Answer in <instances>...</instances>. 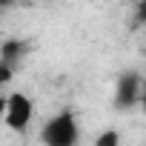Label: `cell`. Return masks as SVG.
<instances>
[{"mask_svg":"<svg viewBox=\"0 0 146 146\" xmlns=\"http://www.w3.org/2000/svg\"><path fill=\"white\" fill-rule=\"evenodd\" d=\"M9 3H12V0H0V6H9Z\"/></svg>","mask_w":146,"mask_h":146,"instance_id":"30bf717a","label":"cell"},{"mask_svg":"<svg viewBox=\"0 0 146 146\" xmlns=\"http://www.w3.org/2000/svg\"><path fill=\"white\" fill-rule=\"evenodd\" d=\"M23 52H26V43L23 40H6L3 46H0V60H3V63H9V66H15L20 57H23Z\"/></svg>","mask_w":146,"mask_h":146,"instance_id":"277c9868","label":"cell"},{"mask_svg":"<svg viewBox=\"0 0 146 146\" xmlns=\"http://www.w3.org/2000/svg\"><path fill=\"white\" fill-rule=\"evenodd\" d=\"M143 95V80L137 72H123L117 78V92H115V106L117 109H129L140 100Z\"/></svg>","mask_w":146,"mask_h":146,"instance_id":"3957f363","label":"cell"},{"mask_svg":"<svg viewBox=\"0 0 146 146\" xmlns=\"http://www.w3.org/2000/svg\"><path fill=\"white\" fill-rule=\"evenodd\" d=\"M12 69H15V66H9V63H3V60H0V83H9Z\"/></svg>","mask_w":146,"mask_h":146,"instance_id":"8992f818","label":"cell"},{"mask_svg":"<svg viewBox=\"0 0 146 146\" xmlns=\"http://www.w3.org/2000/svg\"><path fill=\"white\" fill-rule=\"evenodd\" d=\"M78 137H80V129L72 112H57L40 132L43 146H78Z\"/></svg>","mask_w":146,"mask_h":146,"instance_id":"6da1fadb","label":"cell"},{"mask_svg":"<svg viewBox=\"0 0 146 146\" xmlns=\"http://www.w3.org/2000/svg\"><path fill=\"white\" fill-rule=\"evenodd\" d=\"M137 12H140V20L146 23V6H143V3H140V9H137Z\"/></svg>","mask_w":146,"mask_h":146,"instance_id":"9c48e42d","label":"cell"},{"mask_svg":"<svg viewBox=\"0 0 146 146\" xmlns=\"http://www.w3.org/2000/svg\"><path fill=\"white\" fill-rule=\"evenodd\" d=\"M6 106H9V98H0V117H6Z\"/></svg>","mask_w":146,"mask_h":146,"instance_id":"52a82bcc","label":"cell"},{"mask_svg":"<svg viewBox=\"0 0 146 146\" xmlns=\"http://www.w3.org/2000/svg\"><path fill=\"white\" fill-rule=\"evenodd\" d=\"M140 103H143V112H146V80H143V95H140Z\"/></svg>","mask_w":146,"mask_h":146,"instance_id":"ba28073f","label":"cell"},{"mask_svg":"<svg viewBox=\"0 0 146 146\" xmlns=\"http://www.w3.org/2000/svg\"><path fill=\"white\" fill-rule=\"evenodd\" d=\"M32 115H35V106H32V98H29V95H23V92L9 95V106H6V117H3L9 129L23 132V129L29 126Z\"/></svg>","mask_w":146,"mask_h":146,"instance_id":"7a4b0ae2","label":"cell"},{"mask_svg":"<svg viewBox=\"0 0 146 146\" xmlns=\"http://www.w3.org/2000/svg\"><path fill=\"white\" fill-rule=\"evenodd\" d=\"M95 146H120V135H117V129H103V132L98 135Z\"/></svg>","mask_w":146,"mask_h":146,"instance_id":"5b68a950","label":"cell"},{"mask_svg":"<svg viewBox=\"0 0 146 146\" xmlns=\"http://www.w3.org/2000/svg\"><path fill=\"white\" fill-rule=\"evenodd\" d=\"M140 3H143V6H146V0H140Z\"/></svg>","mask_w":146,"mask_h":146,"instance_id":"8fae6325","label":"cell"}]
</instances>
